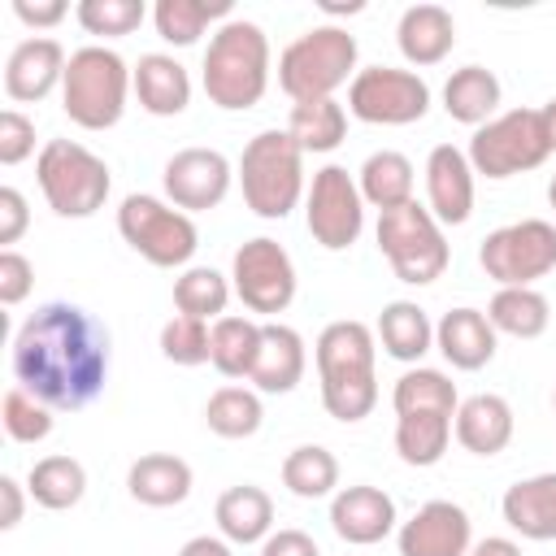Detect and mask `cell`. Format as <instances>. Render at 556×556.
Masks as SVG:
<instances>
[{
	"label": "cell",
	"mask_w": 556,
	"mask_h": 556,
	"mask_svg": "<svg viewBox=\"0 0 556 556\" xmlns=\"http://www.w3.org/2000/svg\"><path fill=\"white\" fill-rule=\"evenodd\" d=\"M9 365L52 413L87 408L109 382V326L70 300H48L17 326Z\"/></svg>",
	"instance_id": "1"
},
{
	"label": "cell",
	"mask_w": 556,
	"mask_h": 556,
	"mask_svg": "<svg viewBox=\"0 0 556 556\" xmlns=\"http://www.w3.org/2000/svg\"><path fill=\"white\" fill-rule=\"evenodd\" d=\"M374 352H378V339L356 317H339L317 334L313 356H317V378H321V404L343 426L365 421L378 404Z\"/></svg>",
	"instance_id": "2"
},
{
	"label": "cell",
	"mask_w": 556,
	"mask_h": 556,
	"mask_svg": "<svg viewBox=\"0 0 556 556\" xmlns=\"http://www.w3.org/2000/svg\"><path fill=\"white\" fill-rule=\"evenodd\" d=\"M204 96L208 104L226 109V113H243L252 104H261L265 87H269V39L256 22L230 17L213 30L208 48H204Z\"/></svg>",
	"instance_id": "3"
},
{
	"label": "cell",
	"mask_w": 556,
	"mask_h": 556,
	"mask_svg": "<svg viewBox=\"0 0 556 556\" xmlns=\"http://www.w3.org/2000/svg\"><path fill=\"white\" fill-rule=\"evenodd\" d=\"M135 91V70L104 43H87L70 52L61 78V109L83 130H109L126 113V96Z\"/></svg>",
	"instance_id": "4"
},
{
	"label": "cell",
	"mask_w": 556,
	"mask_h": 556,
	"mask_svg": "<svg viewBox=\"0 0 556 556\" xmlns=\"http://www.w3.org/2000/svg\"><path fill=\"white\" fill-rule=\"evenodd\" d=\"M235 174L243 187V204L265 222H282L304 195V152L287 130L252 135Z\"/></svg>",
	"instance_id": "5"
},
{
	"label": "cell",
	"mask_w": 556,
	"mask_h": 556,
	"mask_svg": "<svg viewBox=\"0 0 556 556\" xmlns=\"http://www.w3.org/2000/svg\"><path fill=\"white\" fill-rule=\"evenodd\" d=\"M356 35L343 26H313L300 39H291L278 56V87L304 104V100H334V91L356 78Z\"/></svg>",
	"instance_id": "6"
},
{
	"label": "cell",
	"mask_w": 556,
	"mask_h": 556,
	"mask_svg": "<svg viewBox=\"0 0 556 556\" xmlns=\"http://www.w3.org/2000/svg\"><path fill=\"white\" fill-rule=\"evenodd\" d=\"M552 152L556 148H552V130H547L543 109H508V113H500L473 130L465 156H469L473 174L500 182V178L539 169Z\"/></svg>",
	"instance_id": "7"
},
{
	"label": "cell",
	"mask_w": 556,
	"mask_h": 556,
	"mask_svg": "<svg viewBox=\"0 0 556 556\" xmlns=\"http://www.w3.org/2000/svg\"><path fill=\"white\" fill-rule=\"evenodd\" d=\"M35 178H39V191L48 200V208L56 217H91L104 208L109 200V165L74 143V139H48L39 148V161H35Z\"/></svg>",
	"instance_id": "8"
},
{
	"label": "cell",
	"mask_w": 556,
	"mask_h": 556,
	"mask_svg": "<svg viewBox=\"0 0 556 556\" xmlns=\"http://www.w3.org/2000/svg\"><path fill=\"white\" fill-rule=\"evenodd\" d=\"M378 248L391 265V274L408 287H426L434 278H443L452 248L443 239V226L434 222V213L417 200L378 213Z\"/></svg>",
	"instance_id": "9"
},
{
	"label": "cell",
	"mask_w": 556,
	"mask_h": 556,
	"mask_svg": "<svg viewBox=\"0 0 556 556\" xmlns=\"http://www.w3.org/2000/svg\"><path fill=\"white\" fill-rule=\"evenodd\" d=\"M117 235L156 269H178L195 256L200 248V230L191 222V213L174 208L161 195H126L117 208Z\"/></svg>",
	"instance_id": "10"
},
{
	"label": "cell",
	"mask_w": 556,
	"mask_h": 556,
	"mask_svg": "<svg viewBox=\"0 0 556 556\" xmlns=\"http://www.w3.org/2000/svg\"><path fill=\"white\" fill-rule=\"evenodd\" d=\"M478 265L500 287H534L556 269V226L543 217L508 222L482 239Z\"/></svg>",
	"instance_id": "11"
},
{
	"label": "cell",
	"mask_w": 556,
	"mask_h": 556,
	"mask_svg": "<svg viewBox=\"0 0 556 556\" xmlns=\"http://www.w3.org/2000/svg\"><path fill=\"white\" fill-rule=\"evenodd\" d=\"M430 109V87L413 70L369 65L348 83V113L369 126H413Z\"/></svg>",
	"instance_id": "12"
},
{
	"label": "cell",
	"mask_w": 556,
	"mask_h": 556,
	"mask_svg": "<svg viewBox=\"0 0 556 556\" xmlns=\"http://www.w3.org/2000/svg\"><path fill=\"white\" fill-rule=\"evenodd\" d=\"M230 278H235V295L243 300V308L274 317L287 313L295 300V265L291 252L278 239H248L239 243L235 261H230Z\"/></svg>",
	"instance_id": "13"
},
{
	"label": "cell",
	"mask_w": 556,
	"mask_h": 556,
	"mask_svg": "<svg viewBox=\"0 0 556 556\" xmlns=\"http://www.w3.org/2000/svg\"><path fill=\"white\" fill-rule=\"evenodd\" d=\"M308 235L326 252H343L365 230V195L343 165H321L308 187Z\"/></svg>",
	"instance_id": "14"
},
{
	"label": "cell",
	"mask_w": 556,
	"mask_h": 556,
	"mask_svg": "<svg viewBox=\"0 0 556 556\" xmlns=\"http://www.w3.org/2000/svg\"><path fill=\"white\" fill-rule=\"evenodd\" d=\"M230 182H235V169L217 148H182L161 169V187H165L169 204L182 213L217 208L226 200Z\"/></svg>",
	"instance_id": "15"
},
{
	"label": "cell",
	"mask_w": 556,
	"mask_h": 556,
	"mask_svg": "<svg viewBox=\"0 0 556 556\" xmlns=\"http://www.w3.org/2000/svg\"><path fill=\"white\" fill-rule=\"evenodd\" d=\"M469 547L473 521L452 500H430L400 526V556H469Z\"/></svg>",
	"instance_id": "16"
},
{
	"label": "cell",
	"mask_w": 556,
	"mask_h": 556,
	"mask_svg": "<svg viewBox=\"0 0 556 556\" xmlns=\"http://www.w3.org/2000/svg\"><path fill=\"white\" fill-rule=\"evenodd\" d=\"M395 521H400L395 500L382 486L356 482V486H339L334 500H330V530L352 547L382 543L395 530Z\"/></svg>",
	"instance_id": "17"
},
{
	"label": "cell",
	"mask_w": 556,
	"mask_h": 556,
	"mask_svg": "<svg viewBox=\"0 0 556 556\" xmlns=\"http://www.w3.org/2000/svg\"><path fill=\"white\" fill-rule=\"evenodd\" d=\"M426 195L439 226H465L473 213V165L456 143H439L426 156Z\"/></svg>",
	"instance_id": "18"
},
{
	"label": "cell",
	"mask_w": 556,
	"mask_h": 556,
	"mask_svg": "<svg viewBox=\"0 0 556 556\" xmlns=\"http://www.w3.org/2000/svg\"><path fill=\"white\" fill-rule=\"evenodd\" d=\"M65 48L48 35H35V39H22L9 61H4V96L17 100V104H39L52 96V87L65 78Z\"/></svg>",
	"instance_id": "19"
},
{
	"label": "cell",
	"mask_w": 556,
	"mask_h": 556,
	"mask_svg": "<svg viewBox=\"0 0 556 556\" xmlns=\"http://www.w3.org/2000/svg\"><path fill=\"white\" fill-rule=\"evenodd\" d=\"M304 365H308V352H304L300 330H291L282 321H261V352H256L248 382L261 395H287L300 387Z\"/></svg>",
	"instance_id": "20"
},
{
	"label": "cell",
	"mask_w": 556,
	"mask_h": 556,
	"mask_svg": "<svg viewBox=\"0 0 556 556\" xmlns=\"http://www.w3.org/2000/svg\"><path fill=\"white\" fill-rule=\"evenodd\" d=\"M495 326L486 321V308H447L443 317H439V326H434V348L443 352V361L452 365V369H465V374H473V369H482V365H491V356H495Z\"/></svg>",
	"instance_id": "21"
},
{
	"label": "cell",
	"mask_w": 556,
	"mask_h": 556,
	"mask_svg": "<svg viewBox=\"0 0 556 556\" xmlns=\"http://www.w3.org/2000/svg\"><path fill=\"white\" fill-rule=\"evenodd\" d=\"M513 426H517L513 421V404L504 395H495V391H478V395L460 400L452 434L473 456H500L513 443Z\"/></svg>",
	"instance_id": "22"
},
{
	"label": "cell",
	"mask_w": 556,
	"mask_h": 556,
	"mask_svg": "<svg viewBox=\"0 0 556 556\" xmlns=\"http://www.w3.org/2000/svg\"><path fill=\"white\" fill-rule=\"evenodd\" d=\"M395 43H400V56L408 65H417V70L439 65L456 48V22L443 4H408L400 13Z\"/></svg>",
	"instance_id": "23"
},
{
	"label": "cell",
	"mask_w": 556,
	"mask_h": 556,
	"mask_svg": "<svg viewBox=\"0 0 556 556\" xmlns=\"http://www.w3.org/2000/svg\"><path fill=\"white\" fill-rule=\"evenodd\" d=\"M135 96L139 109L152 117H178L191 104V74L169 52H143L135 65Z\"/></svg>",
	"instance_id": "24"
},
{
	"label": "cell",
	"mask_w": 556,
	"mask_h": 556,
	"mask_svg": "<svg viewBox=\"0 0 556 556\" xmlns=\"http://www.w3.org/2000/svg\"><path fill=\"white\" fill-rule=\"evenodd\" d=\"M500 513L521 539H534V543L556 539V473H534L513 482L500 500Z\"/></svg>",
	"instance_id": "25"
},
{
	"label": "cell",
	"mask_w": 556,
	"mask_h": 556,
	"mask_svg": "<svg viewBox=\"0 0 556 556\" xmlns=\"http://www.w3.org/2000/svg\"><path fill=\"white\" fill-rule=\"evenodd\" d=\"M126 491L148 508H174L191 495V465L174 452H148L126 469Z\"/></svg>",
	"instance_id": "26"
},
{
	"label": "cell",
	"mask_w": 556,
	"mask_h": 556,
	"mask_svg": "<svg viewBox=\"0 0 556 556\" xmlns=\"http://www.w3.org/2000/svg\"><path fill=\"white\" fill-rule=\"evenodd\" d=\"M213 517H217L222 539L226 543H239V547L265 543L274 534V500H269V491H261L252 482H239V486L222 491Z\"/></svg>",
	"instance_id": "27"
},
{
	"label": "cell",
	"mask_w": 556,
	"mask_h": 556,
	"mask_svg": "<svg viewBox=\"0 0 556 556\" xmlns=\"http://www.w3.org/2000/svg\"><path fill=\"white\" fill-rule=\"evenodd\" d=\"M374 339L382 343V352H387L391 361L417 365V361L434 348V321L426 317V308H421L417 300H391V304H382V313H378Z\"/></svg>",
	"instance_id": "28"
},
{
	"label": "cell",
	"mask_w": 556,
	"mask_h": 556,
	"mask_svg": "<svg viewBox=\"0 0 556 556\" xmlns=\"http://www.w3.org/2000/svg\"><path fill=\"white\" fill-rule=\"evenodd\" d=\"M500 96H504V87L486 65H460L443 83V109L460 126H486L500 109Z\"/></svg>",
	"instance_id": "29"
},
{
	"label": "cell",
	"mask_w": 556,
	"mask_h": 556,
	"mask_svg": "<svg viewBox=\"0 0 556 556\" xmlns=\"http://www.w3.org/2000/svg\"><path fill=\"white\" fill-rule=\"evenodd\" d=\"M356 187H361L365 204H374L378 213L400 208L413 200V161L404 152H391V148L369 152L361 174H356Z\"/></svg>",
	"instance_id": "30"
},
{
	"label": "cell",
	"mask_w": 556,
	"mask_h": 556,
	"mask_svg": "<svg viewBox=\"0 0 556 556\" xmlns=\"http://www.w3.org/2000/svg\"><path fill=\"white\" fill-rule=\"evenodd\" d=\"M486 321L495 326V334H513V339H539L552 321V304L543 291L534 287H500L486 304Z\"/></svg>",
	"instance_id": "31"
},
{
	"label": "cell",
	"mask_w": 556,
	"mask_h": 556,
	"mask_svg": "<svg viewBox=\"0 0 556 556\" xmlns=\"http://www.w3.org/2000/svg\"><path fill=\"white\" fill-rule=\"evenodd\" d=\"M452 413H404L395 417V452L413 469H430L443 460L452 443Z\"/></svg>",
	"instance_id": "32"
},
{
	"label": "cell",
	"mask_w": 556,
	"mask_h": 556,
	"mask_svg": "<svg viewBox=\"0 0 556 556\" xmlns=\"http://www.w3.org/2000/svg\"><path fill=\"white\" fill-rule=\"evenodd\" d=\"M26 491H30V500H35L39 508L65 513V508H74V504L87 495V469H83V460H74V456H43V460L30 465Z\"/></svg>",
	"instance_id": "33"
},
{
	"label": "cell",
	"mask_w": 556,
	"mask_h": 556,
	"mask_svg": "<svg viewBox=\"0 0 556 556\" xmlns=\"http://www.w3.org/2000/svg\"><path fill=\"white\" fill-rule=\"evenodd\" d=\"M156 35L174 48H191L213 22H230V0H156Z\"/></svg>",
	"instance_id": "34"
},
{
	"label": "cell",
	"mask_w": 556,
	"mask_h": 556,
	"mask_svg": "<svg viewBox=\"0 0 556 556\" xmlns=\"http://www.w3.org/2000/svg\"><path fill=\"white\" fill-rule=\"evenodd\" d=\"M256 352H261V321L239 317V313H226V317L213 321V356H208V365L222 378H252Z\"/></svg>",
	"instance_id": "35"
},
{
	"label": "cell",
	"mask_w": 556,
	"mask_h": 556,
	"mask_svg": "<svg viewBox=\"0 0 556 556\" xmlns=\"http://www.w3.org/2000/svg\"><path fill=\"white\" fill-rule=\"evenodd\" d=\"M287 135L300 143V152H334L348 139V113L339 100H304L291 104Z\"/></svg>",
	"instance_id": "36"
},
{
	"label": "cell",
	"mask_w": 556,
	"mask_h": 556,
	"mask_svg": "<svg viewBox=\"0 0 556 556\" xmlns=\"http://www.w3.org/2000/svg\"><path fill=\"white\" fill-rule=\"evenodd\" d=\"M282 486L295 500H326L339 486V460L321 443H300L282 460Z\"/></svg>",
	"instance_id": "37"
},
{
	"label": "cell",
	"mask_w": 556,
	"mask_h": 556,
	"mask_svg": "<svg viewBox=\"0 0 556 556\" xmlns=\"http://www.w3.org/2000/svg\"><path fill=\"white\" fill-rule=\"evenodd\" d=\"M391 404H395V417L404 413H452L460 408V395H456V382L443 374V369H408L395 378V391H391Z\"/></svg>",
	"instance_id": "38"
},
{
	"label": "cell",
	"mask_w": 556,
	"mask_h": 556,
	"mask_svg": "<svg viewBox=\"0 0 556 556\" xmlns=\"http://www.w3.org/2000/svg\"><path fill=\"white\" fill-rule=\"evenodd\" d=\"M204 421L217 439H252L265 421L261 391L252 387H217L204 404Z\"/></svg>",
	"instance_id": "39"
},
{
	"label": "cell",
	"mask_w": 556,
	"mask_h": 556,
	"mask_svg": "<svg viewBox=\"0 0 556 556\" xmlns=\"http://www.w3.org/2000/svg\"><path fill=\"white\" fill-rule=\"evenodd\" d=\"M226 304H230V282H226V274H217L213 265H191V269H182V278L174 282V308H178L182 317L217 321V317H226Z\"/></svg>",
	"instance_id": "40"
},
{
	"label": "cell",
	"mask_w": 556,
	"mask_h": 556,
	"mask_svg": "<svg viewBox=\"0 0 556 556\" xmlns=\"http://www.w3.org/2000/svg\"><path fill=\"white\" fill-rule=\"evenodd\" d=\"M74 17L87 35H104V39H122L130 30L143 26L148 4L143 0H78Z\"/></svg>",
	"instance_id": "41"
},
{
	"label": "cell",
	"mask_w": 556,
	"mask_h": 556,
	"mask_svg": "<svg viewBox=\"0 0 556 556\" xmlns=\"http://www.w3.org/2000/svg\"><path fill=\"white\" fill-rule=\"evenodd\" d=\"M0 421L13 443H43L52 434V408L35 400L26 387H9L0 400Z\"/></svg>",
	"instance_id": "42"
},
{
	"label": "cell",
	"mask_w": 556,
	"mask_h": 556,
	"mask_svg": "<svg viewBox=\"0 0 556 556\" xmlns=\"http://www.w3.org/2000/svg\"><path fill=\"white\" fill-rule=\"evenodd\" d=\"M161 356L174 361V365H204L213 356V326L208 321H195V317H169L161 326Z\"/></svg>",
	"instance_id": "43"
},
{
	"label": "cell",
	"mask_w": 556,
	"mask_h": 556,
	"mask_svg": "<svg viewBox=\"0 0 556 556\" xmlns=\"http://www.w3.org/2000/svg\"><path fill=\"white\" fill-rule=\"evenodd\" d=\"M35 152V122L17 109L0 113V165H22Z\"/></svg>",
	"instance_id": "44"
},
{
	"label": "cell",
	"mask_w": 556,
	"mask_h": 556,
	"mask_svg": "<svg viewBox=\"0 0 556 556\" xmlns=\"http://www.w3.org/2000/svg\"><path fill=\"white\" fill-rule=\"evenodd\" d=\"M30 287H35V265L17 248H4L0 252V304L4 308L22 304L30 295Z\"/></svg>",
	"instance_id": "45"
},
{
	"label": "cell",
	"mask_w": 556,
	"mask_h": 556,
	"mask_svg": "<svg viewBox=\"0 0 556 556\" xmlns=\"http://www.w3.org/2000/svg\"><path fill=\"white\" fill-rule=\"evenodd\" d=\"M30 226V208H26V195L17 187H0V243L13 248Z\"/></svg>",
	"instance_id": "46"
},
{
	"label": "cell",
	"mask_w": 556,
	"mask_h": 556,
	"mask_svg": "<svg viewBox=\"0 0 556 556\" xmlns=\"http://www.w3.org/2000/svg\"><path fill=\"white\" fill-rule=\"evenodd\" d=\"M13 13H17V22H26L35 30H48V26L65 22L70 4L65 0H13Z\"/></svg>",
	"instance_id": "47"
},
{
	"label": "cell",
	"mask_w": 556,
	"mask_h": 556,
	"mask_svg": "<svg viewBox=\"0 0 556 556\" xmlns=\"http://www.w3.org/2000/svg\"><path fill=\"white\" fill-rule=\"evenodd\" d=\"M261 556H321L317 552V543H313V534H304V530H274L265 543H261Z\"/></svg>",
	"instance_id": "48"
},
{
	"label": "cell",
	"mask_w": 556,
	"mask_h": 556,
	"mask_svg": "<svg viewBox=\"0 0 556 556\" xmlns=\"http://www.w3.org/2000/svg\"><path fill=\"white\" fill-rule=\"evenodd\" d=\"M0 495H4V517H0V530H13V526L22 521V508H26V500H22V482H17L13 473H4V478H0Z\"/></svg>",
	"instance_id": "49"
},
{
	"label": "cell",
	"mask_w": 556,
	"mask_h": 556,
	"mask_svg": "<svg viewBox=\"0 0 556 556\" xmlns=\"http://www.w3.org/2000/svg\"><path fill=\"white\" fill-rule=\"evenodd\" d=\"M178 556H235V552H230V543L217 539V534H195V539H187V543L178 547Z\"/></svg>",
	"instance_id": "50"
},
{
	"label": "cell",
	"mask_w": 556,
	"mask_h": 556,
	"mask_svg": "<svg viewBox=\"0 0 556 556\" xmlns=\"http://www.w3.org/2000/svg\"><path fill=\"white\" fill-rule=\"evenodd\" d=\"M469 556H521V543H513L504 534H491V539H478L469 547Z\"/></svg>",
	"instance_id": "51"
},
{
	"label": "cell",
	"mask_w": 556,
	"mask_h": 556,
	"mask_svg": "<svg viewBox=\"0 0 556 556\" xmlns=\"http://www.w3.org/2000/svg\"><path fill=\"white\" fill-rule=\"evenodd\" d=\"M543 117H547V130H552V148H556V100L543 104Z\"/></svg>",
	"instance_id": "52"
},
{
	"label": "cell",
	"mask_w": 556,
	"mask_h": 556,
	"mask_svg": "<svg viewBox=\"0 0 556 556\" xmlns=\"http://www.w3.org/2000/svg\"><path fill=\"white\" fill-rule=\"evenodd\" d=\"M547 204L556 208V174H552V182H547Z\"/></svg>",
	"instance_id": "53"
},
{
	"label": "cell",
	"mask_w": 556,
	"mask_h": 556,
	"mask_svg": "<svg viewBox=\"0 0 556 556\" xmlns=\"http://www.w3.org/2000/svg\"><path fill=\"white\" fill-rule=\"evenodd\" d=\"M552 408H556V387H552Z\"/></svg>",
	"instance_id": "54"
}]
</instances>
